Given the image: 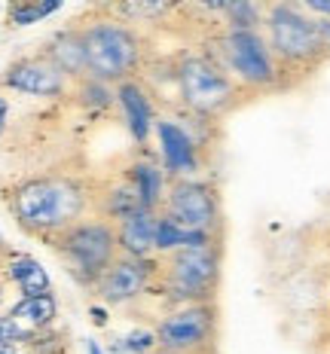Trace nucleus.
Wrapping results in <instances>:
<instances>
[{"label":"nucleus","instance_id":"obj_24","mask_svg":"<svg viewBox=\"0 0 330 354\" xmlns=\"http://www.w3.org/2000/svg\"><path fill=\"white\" fill-rule=\"evenodd\" d=\"M226 25L239 28V31H257V25L263 21V10L257 0H236L230 10L223 12Z\"/></svg>","mask_w":330,"mask_h":354},{"label":"nucleus","instance_id":"obj_33","mask_svg":"<svg viewBox=\"0 0 330 354\" xmlns=\"http://www.w3.org/2000/svg\"><path fill=\"white\" fill-rule=\"evenodd\" d=\"M86 354H104V348H101L98 339H86Z\"/></svg>","mask_w":330,"mask_h":354},{"label":"nucleus","instance_id":"obj_22","mask_svg":"<svg viewBox=\"0 0 330 354\" xmlns=\"http://www.w3.org/2000/svg\"><path fill=\"white\" fill-rule=\"evenodd\" d=\"M98 208H101V217L116 223V220L129 217L131 211L144 208V205H141V198H138L135 189H131V183L120 180V183H110L104 193L98 196Z\"/></svg>","mask_w":330,"mask_h":354},{"label":"nucleus","instance_id":"obj_30","mask_svg":"<svg viewBox=\"0 0 330 354\" xmlns=\"http://www.w3.org/2000/svg\"><path fill=\"white\" fill-rule=\"evenodd\" d=\"M64 3H68V0H37V6H40V16H43V19H49L53 12H58Z\"/></svg>","mask_w":330,"mask_h":354},{"label":"nucleus","instance_id":"obj_23","mask_svg":"<svg viewBox=\"0 0 330 354\" xmlns=\"http://www.w3.org/2000/svg\"><path fill=\"white\" fill-rule=\"evenodd\" d=\"M159 348V339H156V330H129L126 336L113 339V345H110V351L113 354H153Z\"/></svg>","mask_w":330,"mask_h":354},{"label":"nucleus","instance_id":"obj_7","mask_svg":"<svg viewBox=\"0 0 330 354\" xmlns=\"http://www.w3.org/2000/svg\"><path fill=\"white\" fill-rule=\"evenodd\" d=\"M220 58L230 77L248 88H269L278 80V58L269 49V40L257 31L226 28L220 37Z\"/></svg>","mask_w":330,"mask_h":354},{"label":"nucleus","instance_id":"obj_1","mask_svg":"<svg viewBox=\"0 0 330 354\" xmlns=\"http://www.w3.org/2000/svg\"><path fill=\"white\" fill-rule=\"evenodd\" d=\"M89 187L73 174H43L21 180L10 196V211L25 232L53 239L89 211Z\"/></svg>","mask_w":330,"mask_h":354},{"label":"nucleus","instance_id":"obj_13","mask_svg":"<svg viewBox=\"0 0 330 354\" xmlns=\"http://www.w3.org/2000/svg\"><path fill=\"white\" fill-rule=\"evenodd\" d=\"M116 104L122 110V122H126L131 141L138 147H147L153 125H156V110H153V98L147 92V86L135 77L116 83Z\"/></svg>","mask_w":330,"mask_h":354},{"label":"nucleus","instance_id":"obj_26","mask_svg":"<svg viewBox=\"0 0 330 354\" xmlns=\"http://www.w3.org/2000/svg\"><path fill=\"white\" fill-rule=\"evenodd\" d=\"M37 333H31L28 327H21V324L12 318L10 312L0 315V342H31Z\"/></svg>","mask_w":330,"mask_h":354},{"label":"nucleus","instance_id":"obj_5","mask_svg":"<svg viewBox=\"0 0 330 354\" xmlns=\"http://www.w3.org/2000/svg\"><path fill=\"white\" fill-rule=\"evenodd\" d=\"M181 104L196 116H220L236 101V80L205 55H183L174 68Z\"/></svg>","mask_w":330,"mask_h":354},{"label":"nucleus","instance_id":"obj_21","mask_svg":"<svg viewBox=\"0 0 330 354\" xmlns=\"http://www.w3.org/2000/svg\"><path fill=\"white\" fill-rule=\"evenodd\" d=\"M73 101H77L83 110H89V113H104L116 104V86L113 83H104V80L98 77H80L73 80Z\"/></svg>","mask_w":330,"mask_h":354},{"label":"nucleus","instance_id":"obj_4","mask_svg":"<svg viewBox=\"0 0 330 354\" xmlns=\"http://www.w3.org/2000/svg\"><path fill=\"white\" fill-rule=\"evenodd\" d=\"M263 21H266L269 49L275 53L278 62L306 68V64H315L327 55V46L318 31V19L293 0H273L269 10L263 12Z\"/></svg>","mask_w":330,"mask_h":354},{"label":"nucleus","instance_id":"obj_12","mask_svg":"<svg viewBox=\"0 0 330 354\" xmlns=\"http://www.w3.org/2000/svg\"><path fill=\"white\" fill-rule=\"evenodd\" d=\"M153 135L159 144V165L168 174V180H178V177H196L202 168L199 159V144L196 138L174 120H156L153 125Z\"/></svg>","mask_w":330,"mask_h":354},{"label":"nucleus","instance_id":"obj_18","mask_svg":"<svg viewBox=\"0 0 330 354\" xmlns=\"http://www.w3.org/2000/svg\"><path fill=\"white\" fill-rule=\"evenodd\" d=\"M6 278L19 287L21 297H37V293L53 290L49 272L31 254H10V260H6Z\"/></svg>","mask_w":330,"mask_h":354},{"label":"nucleus","instance_id":"obj_17","mask_svg":"<svg viewBox=\"0 0 330 354\" xmlns=\"http://www.w3.org/2000/svg\"><path fill=\"white\" fill-rule=\"evenodd\" d=\"M202 245H214V232L205 230H190V226L178 223L172 214L159 211L156 214V254H174L181 248H202Z\"/></svg>","mask_w":330,"mask_h":354},{"label":"nucleus","instance_id":"obj_16","mask_svg":"<svg viewBox=\"0 0 330 354\" xmlns=\"http://www.w3.org/2000/svg\"><path fill=\"white\" fill-rule=\"evenodd\" d=\"M126 180L131 183V189L138 193L144 208L150 211H163L165 202V189H168V174L163 171V165L147 156H138L135 162H129L126 168Z\"/></svg>","mask_w":330,"mask_h":354},{"label":"nucleus","instance_id":"obj_31","mask_svg":"<svg viewBox=\"0 0 330 354\" xmlns=\"http://www.w3.org/2000/svg\"><path fill=\"white\" fill-rule=\"evenodd\" d=\"M89 318L95 321V327H107V308L104 306H89Z\"/></svg>","mask_w":330,"mask_h":354},{"label":"nucleus","instance_id":"obj_29","mask_svg":"<svg viewBox=\"0 0 330 354\" xmlns=\"http://www.w3.org/2000/svg\"><path fill=\"white\" fill-rule=\"evenodd\" d=\"M0 354H34L31 342H0Z\"/></svg>","mask_w":330,"mask_h":354},{"label":"nucleus","instance_id":"obj_19","mask_svg":"<svg viewBox=\"0 0 330 354\" xmlns=\"http://www.w3.org/2000/svg\"><path fill=\"white\" fill-rule=\"evenodd\" d=\"M10 315L16 318L21 327H28L31 333H40V330H49L58 318V299L53 290L37 293V297H21L16 306L10 308Z\"/></svg>","mask_w":330,"mask_h":354},{"label":"nucleus","instance_id":"obj_14","mask_svg":"<svg viewBox=\"0 0 330 354\" xmlns=\"http://www.w3.org/2000/svg\"><path fill=\"white\" fill-rule=\"evenodd\" d=\"M156 214L150 208H138L129 217L116 220V245L122 257H156Z\"/></svg>","mask_w":330,"mask_h":354},{"label":"nucleus","instance_id":"obj_34","mask_svg":"<svg viewBox=\"0 0 330 354\" xmlns=\"http://www.w3.org/2000/svg\"><path fill=\"white\" fill-rule=\"evenodd\" d=\"M0 250H3V235H0Z\"/></svg>","mask_w":330,"mask_h":354},{"label":"nucleus","instance_id":"obj_11","mask_svg":"<svg viewBox=\"0 0 330 354\" xmlns=\"http://www.w3.org/2000/svg\"><path fill=\"white\" fill-rule=\"evenodd\" d=\"M0 83H3V88H12L19 95H31V98H64V92L71 88V77L40 53V55L16 58L3 71Z\"/></svg>","mask_w":330,"mask_h":354},{"label":"nucleus","instance_id":"obj_3","mask_svg":"<svg viewBox=\"0 0 330 354\" xmlns=\"http://www.w3.org/2000/svg\"><path fill=\"white\" fill-rule=\"evenodd\" d=\"M53 248L68 263L71 275L83 287H95L98 278L107 272V266L120 257L116 245V226L110 220H77L68 230L53 235Z\"/></svg>","mask_w":330,"mask_h":354},{"label":"nucleus","instance_id":"obj_25","mask_svg":"<svg viewBox=\"0 0 330 354\" xmlns=\"http://www.w3.org/2000/svg\"><path fill=\"white\" fill-rule=\"evenodd\" d=\"M43 16H40V6L37 0H12L10 10H6V21L12 28H28V25H37Z\"/></svg>","mask_w":330,"mask_h":354},{"label":"nucleus","instance_id":"obj_2","mask_svg":"<svg viewBox=\"0 0 330 354\" xmlns=\"http://www.w3.org/2000/svg\"><path fill=\"white\" fill-rule=\"evenodd\" d=\"M86 37V71L104 83H122L141 68L144 62V37L129 21L104 16L83 25Z\"/></svg>","mask_w":330,"mask_h":354},{"label":"nucleus","instance_id":"obj_6","mask_svg":"<svg viewBox=\"0 0 330 354\" xmlns=\"http://www.w3.org/2000/svg\"><path fill=\"white\" fill-rule=\"evenodd\" d=\"M217 272L220 257L214 245L181 248L174 254H165V293L178 306L208 302L211 290L217 284Z\"/></svg>","mask_w":330,"mask_h":354},{"label":"nucleus","instance_id":"obj_9","mask_svg":"<svg viewBox=\"0 0 330 354\" xmlns=\"http://www.w3.org/2000/svg\"><path fill=\"white\" fill-rule=\"evenodd\" d=\"M214 330V315L205 302H190V306H178L174 312L163 315L156 324V339L159 348L168 354H187L202 348L211 339Z\"/></svg>","mask_w":330,"mask_h":354},{"label":"nucleus","instance_id":"obj_27","mask_svg":"<svg viewBox=\"0 0 330 354\" xmlns=\"http://www.w3.org/2000/svg\"><path fill=\"white\" fill-rule=\"evenodd\" d=\"M232 3H236V0H190V6H199V10L214 12V16H223Z\"/></svg>","mask_w":330,"mask_h":354},{"label":"nucleus","instance_id":"obj_32","mask_svg":"<svg viewBox=\"0 0 330 354\" xmlns=\"http://www.w3.org/2000/svg\"><path fill=\"white\" fill-rule=\"evenodd\" d=\"M6 122H10V101L0 95V138H3V131H6Z\"/></svg>","mask_w":330,"mask_h":354},{"label":"nucleus","instance_id":"obj_28","mask_svg":"<svg viewBox=\"0 0 330 354\" xmlns=\"http://www.w3.org/2000/svg\"><path fill=\"white\" fill-rule=\"evenodd\" d=\"M293 3H300L306 12H312V16L330 19V0H293Z\"/></svg>","mask_w":330,"mask_h":354},{"label":"nucleus","instance_id":"obj_20","mask_svg":"<svg viewBox=\"0 0 330 354\" xmlns=\"http://www.w3.org/2000/svg\"><path fill=\"white\" fill-rule=\"evenodd\" d=\"M174 0H113L110 16L129 21V25H153L172 16Z\"/></svg>","mask_w":330,"mask_h":354},{"label":"nucleus","instance_id":"obj_10","mask_svg":"<svg viewBox=\"0 0 330 354\" xmlns=\"http://www.w3.org/2000/svg\"><path fill=\"white\" fill-rule=\"evenodd\" d=\"M156 260L147 257V260H138V257H116L113 263L107 266V272L98 278L95 284V293L101 297L104 306H129V302L141 299L147 290H150V281L156 275Z\"/></svg>","mask_w":330,"mask_h":354},{"label":"nucleus","instance_id":"obj_8","mask_svg":"<svg viewBox=\"0 0 330 354\" xmlns=\"http://www.w3.org/2000/svg\"><path fill=\"white\" fill-rule=\"evenodd\" d=\"M163 211L172 214L178 223L190 226V230H205V232H214L217 220H220L214 187L199 180V177H178V180H168Z\"/></svg>","mask_w":330,"mask_h":354},{"label":"nucleus","instance_id":"obj_15","mask_svg":"<svg viewBox=\"0 0 330 354\" xmlns=\"http://www.w3.org/2000/svg\"><path fill=\"white\" fill-rule=\"evenodd\" d=\"M43 55H46L55 68H62L71 80H80V77L89 73L86 71V37H83V28H62V31H55L53 37H49Z\"/></svg>","mask_w":330,"mask_h":354}]
</instances>
